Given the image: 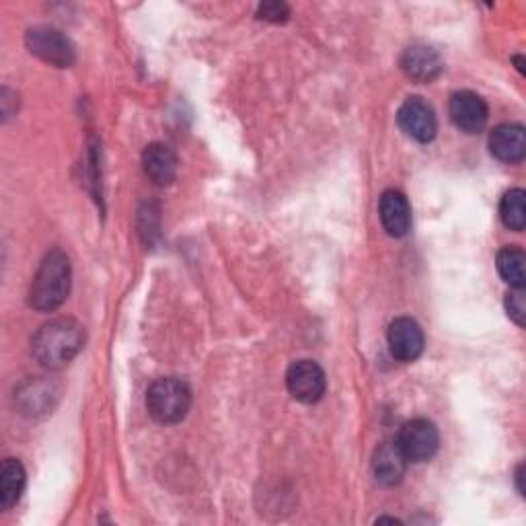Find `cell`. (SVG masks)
<instances>
[{"label":"cell","instance_id":"obj_11","mask_svg":"<svg viewBox=\"0 0 526 526\" xmlns=\"http://www.w3.org/2000/svg\"><path fill=\"white\" fill-rule=\"evenodd\" d=\"M401 68L411 81L416 83H432L440 77L442 60L428 46H411L401 56Z\"/></svg>","mask_w":526,"mask_h":526},{"label":"cell","instance_id":"obj_3","mask_svg":"<svg viewBox=\"0 0 526 526\" xmlns=\"http://www.w3.org/2000/svg\"><path fill=\"white\" fill-rule=\"evenodd\" d=\"M192 407V391L181 379H159L146 391V409L159 424H179Z\"/></svg>","mask_w":526,"mask_h":526},{"label":"cell","instance_id":"obj_5","mask_svg":"<svg viewBox=\"0 0 526 526\" xmlns=\"http://www.w3.org/2000/svg\"><path fill=\"white\" fill-rule=\"evenodd\" d=\"M395 442L407 463H424L436 455L440 446V434L430 420L418 418L401 426Z\"/></svg>","mask_w":526,"mask_h":526},{"label":"cell","instance_id":"obj_17","mask_svg":"<svg viewBox=\"0 0 526 526\" xmlns=\"http://www.w3.org/2000/svg\"><path fill=\"white\" fill-rule=\"evenodd\" d=\"M524 190H510L504 194L500 202V218L504 227L510 231L522 233L526 227V206H524Z\"/></svg>","mask_w":526,"mask_h":526},{"label":"cell","instance_id":"obj_2","mask_svg":"<svg viewBox=\"0 0 526 526\" xmlns=\"http://www.w3.org/2000/svg\"><path fill=\"white\" fill-rule=\"evenodd\" d=\"M72 268L62 249H52L42 259L29 288V305L40 313H52L64 305L70 292Z\"/></svg>","mask_w":526,"mask_h":526},{"label":"cell","instance_id":"obj_7","mask_svg":"<svg viewBox=\"0 0 526 526\" xmlns=\"http://www.w3.org/2000/svg\"><path fill=\"white\" fill-rule=\"evenodd\" d=\"M397 122L409 138L418 140L422 144L432 142L438 132V120L434 109L422 97H409L399 107Z\"/></svg>","mask_w":526,"mask_h":526},{"label":"cell","instance_id":"obj_6","mask_svg":"<svg viewBox=\"0 0 526 526\" xmlns=\"http://www.w3.org/2000/svg\"><path fill=\"white\" fill-rule=\"evenodd\" d=\"M286 387L300 403H317L325 395L327 379L323 368L313 360H298L286 372Z\"/></svg>","mask_w":526,"mask_h":526},{"label":"cell","instance_id":"obj_10","mask_svg":"<svg viewBox=\"0 0 526 526\" xmlns=\"http://www.w3.org/2000/svg\"><path fill=\"white\" fill-rule=\"evenodd\" d=\"M490 153L502 163H520L526 157V134L520 124H502L490 134Z\"/></svg>","mask_w":526,"mask_h":526},{"label":"cell","instance_id":"obj_18","mask_svg":"<svg viewBox=\"0 0 526 526\" xmlns=\"http://www.w3.org/2000/svg\"><path fill=\"white\" fill-rule=\"evenodd\" d=\"M506 311H508V317H510L518 327H524V319H526L524 288H512V290L506 294Z\"/></svg>","mask_w":526,"mask_h":526},{"label":"cell","instance_id":"obj_1","mask_svg":"<svg viewBox=\"0 0 526 526\" xmlns=\"http://www.w3.org/2000/svg\"><path fill=\"white\" fill-rule=\"evenodd\" d=\"M85 331L74 319H54L35 331L31 354L44 368L58 370L83 350Z\"/></svg>","mask_w":526,"mask_h":526},{"label":"cell","instance_id":"obj_9","mask_svg":"<svg viewBox=\"0 0 526 526\" xmlns=\"http://www.w3.org/2000/svg\"><path fill=\"white\" fill-rule=\"evenodd\" d=\"M450 120L465 134H477L485 128L490 111H487L485 101L473 91H459L450 97Z\"/></svg>","mask_w":526,"mask_h":526},{"label":"cell","instance_id":"obj_4","mask_svg":"<svg viewBox=\"0 0 526 526\" xmlns=\"http://www.w3.org/2000/svg\"><path fill=\"white\" fill-rule=\"evenodd\" d=\"M25 44L33 56L58 68H68L77 60V52H74L72 42L60 29L54 27L29 29L25 35Z\"/></svg>","mask_w":526,"mask_h":526},{"label":"cell","instance_id":"obj_15","mask_svg":"<svg viewBox=\"0 0 526 526\" xmlns=\"http://www.w3.org/2000/svg\"><path fill=\"white\" fill-rule=\"evenodd\" d=\"M25 490V469L17 459H7L0 469V506L13 508Z\"/></svg>","mask_w":526,"mask_h":526},{"label":"cell","instance_id":"obj_14","mask_svg":"<svg viewBox=\"0 0 526 526\" xmlns=\"http://www.w3.org/2000/svg\"><path fill=\"white\" fill-rule=\"evenodd\" d=\"M144 173L157 185H169L177 177V157L165 144H150L142 153Z\"/></svg>","mask_w":526,"mask_h":526},{"label":"cell","instance_id":"obj_16","mask_svg":"<svg viewBox=\"0 0 526 526\" xmlns=\"http://www.w3.org/2000/svg\"><path fill=\"white\" fill-rule=\"evenodd\" d=\"M524 263H526V255L520 247H504L496 257V266L502 280L512 288H524L526 284Z\"/></svg>","mask_w":526,"mask_h":526},{"label":"cell","instance_id":"obj_19","mask_svg":"<svg viewBox=\"0 0 526 526\" xmlns=\"http://www.w3.org/2000/svg\"><path fill=\"white\" fill-rule=\"evenodd\" d=\"M257 15H259V19H263V21H270V23H284V21L288 19V15H290V9H288V5H284V3H276V0H272V3H263V5H259Z\"/></svg>","mask_w":526,"mask_h":526},{"label":"cell","instance_id":"obj_20","mask_svg":"<svg viewBox=\"0 0 526 526\" xmlns=\"http://www.w3.org/2000/svg\"><path fill=\"white\" fill-rule=\"evenodd\" d=\"M522 473H524V467L520 465V467L516 469V483H518V492H520V496H524V485H522Z\"/></svg>","mask_w":526,"mask_h":526},{"label":"cell","instance_id":"obj_8","mask_svg":"<svg viewBox=\"0 0 526 526\" xmlns=\"http://www.w3.org/2000/svg\"><path fill=\"white\" fill-rule=\"evenodd\" d=\"M389 352L399 362H413L418 360L424 352V331L420 323L411 317H399L389 325L387 331Z\"/></svg>","mask_w":526,"mask_h":526},{"label":"cell","instance_id":"obj_12","mask_svg":"<svg viewBox=\"0 0 526 526\" xmlns=\"http://www.w3.org/2000/svg\"><path fill=\"white\" fill-rule=\"evenodd\" d=\"M379 216L383 229L391 237H405L411 231V206L397 190H387L379 202Z\"/></svg>","mask_w":526,"mask_h":526},{"label":"cell","instance_id":"obj_13","mask_svg":"<svg viewBox=\"0 0 526 526\" xmlns=\"http://www.w3.org/2000/svg\"><path fill=\"white\" fill-rule=\"evenodd\" d=\"M407 469V459L399 450L397 442H383L372 457V471L379 483L391 487L401 483Z\"/></svg>","mask_w":526,"mask_h":526}]
</instances>
